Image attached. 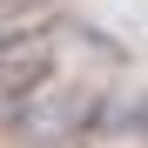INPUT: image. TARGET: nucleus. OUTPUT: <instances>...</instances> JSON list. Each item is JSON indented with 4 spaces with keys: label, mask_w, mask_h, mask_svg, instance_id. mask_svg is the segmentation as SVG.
<instances>
[{
    "label": "nucleus",
    "mask_w": 148,
    "mask_h": 148,
    "mask_svg": "<svg viewBox=\"0 0 148 148\" xmlns=\"http://www.w3.org/2000/svg\"><path fill=\"white\" fill-rule=\"evenodd\" d=\"M108 128H148V101H135V108H108Z\"/></svg>",
    "instance_id": "nucleus-1"
}]
</instances>
